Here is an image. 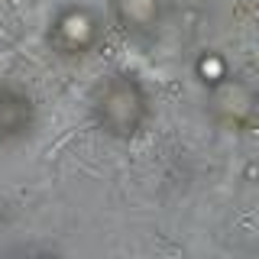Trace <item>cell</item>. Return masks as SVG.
<instances>
[{"instance_id": "obj_3", "label": "cell", "mask_w": 259, "mask_h": 259, "mask_svg": "<svg viewBox=\"0 0 259 259\" xmlns=\"http://www.w3.org/2000/svg\"><path fill=\"white\" fill-rule=\"evenodd\" d=\"M36 126V104L16 81H0V143H16Z\"/></svg>"}, {"instance_id": "obj_1", "label": "cell", "mask_w": 259, "mask_h": 259, "mask_svg": "<svg viewBox=\"0 0 259 259\" xmlns=\"http://www.w3.org/2000/svg\"><path fill=\"white\" fill-rule=\"evenodd\" d=\"M91 117L110 140H133L149 120V94L130 71H110L91 91Z\"/></svg>"}, {"instance_id": "obj_2", "label": "cell", "mask_w": 259, "mask_h": 259, "mask_svg": "<svg viewBox=\"0 0 259 259\" xmlns=\"http://www.w3.org/2000/svg\"><path fill=\"white\" fill-rule=\"evenodd\" d=\"M104 39V16L91 4H65L52 13L46 42L62 59H84Z\"/></svg>"}, {"instance_id": "obj_6", "label": "cell", "mask_w": 259, "mask_h": 259, "mask_svg": "<svg viewBox=\"0 0 259 259\" xmlns=\"http://www.w3.org/2000/svg\"><path fill=\"white\" fill-rule=\"evenodd\" d=\"M191 71H194V78H198V84L207 88V91H214V88H221L224 81L233 78L230 59H227L224 52H217V49H204V52H198Z\"/></svg>"}, {"instance_id": "obj_5", "label": "cell", "mask_w": 259, "mask_h": 259, "mask_svg": "<svg viewBox=\"0 0 259 259\" xmlns=\"http://www.w3.org/2000/svg\"><path fill=\"white\" fill-rule=\"evenodd\" d=\"M110 16L120 32L133 39H146L162 23V0H107Z\"/></svg>"}, {"instance_id": "obj_4", "label": "cell", "mask_w": 259, "mask_h": 259, "mask_svg": "<svg viewBox=\"0 0 259 259\" xmlns=\"http://www.w3.org/2000/svg\"><path fill=\"white\" fill-rule=\"evenodd\" d=\"M253 91L246 84H240L237 78L224 81L221 88L210 91V113L214 120L227 130H243L253 123Z\"/></svg>"}]
</instances>
